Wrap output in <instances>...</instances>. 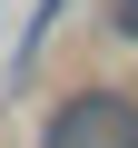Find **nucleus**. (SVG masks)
I'll use <instances>...</instances> for the list:
<instances>
[{
  "mask_svg": "<svg viewBox=\"0 0 138 148\" xmlns=\"http://www.w3.org/2000/svg\"><path fill=\"white\" fill-rule=\"evenodd\" d=\"M49 148H138V99H128V89H79V99H59Z\"/></svg>",
  "mask_w": 138,
  "mask_h": 148,
  "instance_id": "f257e3e1",
  "label": "nucleus"
},
{
  "mask_svg": "<svg viewBox=\"0 0 138 148\" xmlns=\"http://www.w3.org/2000/svg\"><path fill=\"white\" fill-rule=\"evenodd\" d=\"M109 30H118V40H138V0H109Z\"/></svg>",
  "mask_w": 138,
  "mask_h": 148,
  "instance_id": "f03ea898",
  "label": "nucleus"
}]
</instances>
